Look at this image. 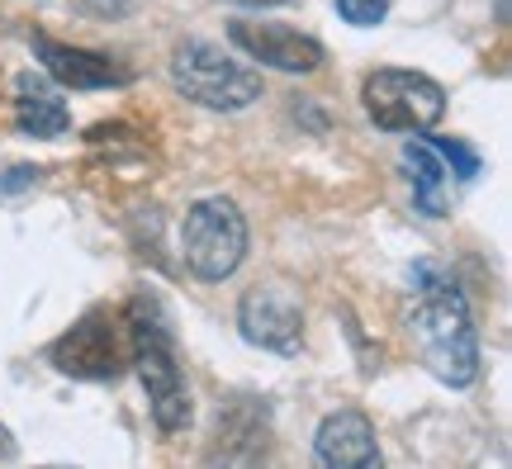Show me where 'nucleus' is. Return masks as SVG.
<instances>
[{
  "label": "nucleus",
  "instance_id": "f257e3e1",
  "mask_svg": "<svg viewBox=\"0 0 512 469\" xmlns=\"http://www.w3.org/2000/svg\"><path fill=\"white\" fill-rule=\"evenodd\" d=\"M418 299L408 308V337L418 346L422 370L451 389L479 379V332L470 323V304L437 266H418Z\"/></svg>",
  "mask_w": 512,
  "mask_h": 469
},
{
  "label": "nucleus",
  "instance_id": "f03ea898",
  "mask_svg": "<svg viewBox=\"0 0 512 469\" xmlns=\"http://www.w3.org/2000/svg\"><path fill=\"white\" fill-rule=\"evenodd\" d=\"M124 327H128V361L138 370L147 389V408L157 417L162 432H185L190 417H195V403H190V389H185L181 361H176V337L166 327L162 308L152 299H133L124 308Z\"/></svg>",
  "mask_w": 512,
  "mask_h": 469
},
{
  "label": "nucleus",
  "instance_id": "7ed1b4c3",
  "mask_svg": "<svg viewBox=\"0 0 512 469\" xmlns=\"http://www.w3.org/2000/svg\"><path fill=\"white\" fill-rule=\"evenodd\" d=\"M171 86H176L190 105L233 114V109H247L256 95H261V72L233 62L219 43L185 38L181 48H176V57H171Z\"/></svg>",
  "mask_w": 512,
  "mask_h": 469
},
{
  "label": "nucleus",
  "instance_id": "20e7f679",
  "mask_svg": "<svg viewBox=\"0 0 512 469\" xmlns=\"http://www.w3.org/2000/svg\"><path fill=\"white\" fill-rule=\"evenodd\" d=\"M181 256L190 275L200 280H228L247 256V218L228 195H209L190 204L181 228Z\"/></svg>",
  "mask_w": 512,
  "mask_h": 469
},
{
  "label": "nucleus",
  "instance_id": "39448f33",
  "mask_svg": "<svg viewBox=\"0 0 512 469\" xmlns=\"http://www.w3.org/2000/svg\"><path fill=\"white\" fill-rule=\"evenodd\" d=\"M361 105L384 133H427L446 114V91L427 72L408 67H380L361 86Z\"/></svg>",
  "mask_w": 512,
  "mask_h": 469
},
{
  "label": "nucleus",
  "instance_id": "423d86ee",
  "mask_svg": "<svg viewBox=\"0 0 512 469\" xmlns=\"http://www.w3.org/2000/svg\"><path fill=\"white\" fill-rule=\"evenodd\" d=\"M128 327L124 313L91 308L81 323H72L53 342V365L72 379H114L128 365Z\"/></svg>",
  "mask_w": 512,
  "mask_h": 469
},
{
  "label": "nucleus",
  "instance_id": "0eeeda50",
  "mask_svg": "<svg viewBox=\"0 0 512 469\" xmlns=\"http://www.w3.org/2000/svg\"><path fill=\"white\" fill-rule=\"evenodd\" d=\"M238 332L261 351L294 356L304 346V308L285 285H256L238 304Z\"/></svg>",
  "mask_w": 512,
  "mask_h": 469
},
{
  "label": "nucleus",
  "instance_id": "6e6552de",
  "mask_svg": "<svg viewBox=\"0 0 512 469\" xmlns=\"http://www.w3.org/2000/svg\"><path fill=\"white\" fill-rule=\"evenodd\" d=\"M228 38H233V48H242L247 57H256L261 67H275V72L309 76L323 67V43L290 29V24H275V19H233Z\"/></svg>",
  "mask_w": 512,
  "mask_h": 469
},
{
  "label": "nucleus",
  "instance_id": "1a4fd4ad",
  "mask_svg": "<svg viewBox=\"0 0 512 469\" xmlns=\"http://www.w3.org/2000/svg\"><path fill=\"white\" fill-rule=\"evenodd\" d=\"M34 57L43 62V72L53 76L67 91H110V86H128L133 67L119 62L114 53H95V48H72L57 43L53 34H34Z\"/></svg>",
  "mask_w": 512,
  "mask_h": 469
},
{
  "label": "nucleus",
  "instance_id": "9d476101",
  "mask_svg": "<svg viewBox=\"0 0 512 469\" xmlns=\"http://www.w3.org/2000/svg\"><path fill=\"white\" fill-rule=\"evenodd\" d=\"M313 455L328 469H380V446H375L370 417L356 408L323 417V427L313 436Z\"/></svg>",
  "mask_w": 512,
  "mask_h": 469
},
{
  "label": "nucleus",
  "instance_id": "9b49d317",
  "mask_svg": "<svg viewBox=\"0 0 512 469\" xmlns=\"http://www.w3.org/2000/svg\"><path fill=\"white\" fill-rule=\"evenodd\" d=\"M15 124L24 138H62L72 128V109L67 100L38 81V76H19V95H15Z\"/></svg>",
  "mask_w": 512,
  "mask_h": 469
},
{
  "label": "nucleus",
  "instance_id": "f8f14e48",
  "mask_svg": "<svg viewBox=\"0 0 512 469\" xmlns=\"http://www.w3.org/2000/svg\"><path fill=\"white\" fill-rule=\"evenodd\" d=\"M403 166H408V181H413V195H418L422 214H446L441 209V190L451 181V171L441 162V152L432 143H408L403 147Z\"/></svg>",
  "mask_w": 512,
  "mask_h": 469
},
{
  "label": "nucleus",
  "instance_id": "ddd939ff",
  "mask_svg": "<svg viewBox=\"0 0 512 469\" xmlns=\"http://www.w3.org/2000/svg\"><path fill=\"white\" fill-rule=\"evenodd\" d=\"M427 143H432V147L441 152V162H451V166H456V176H460V181H470V176L479 171L475 147H465L460 138H427Z\"/></svg>",
  "mask_w": 512,
  "mask_h": 469
},
{
  "label": "nucleus",
  "instance_id": "4468645a",
  "mask_svg": "<svg viewBox=\"0 0 512 469\" xmlns=\"http://www.w3.org/2000/svg\"><path fill=\"white\" fill-rule=\"evenodd\" d=\"M337 15L356 24V29H375L389 15V0H337Z\"/></svg>",
  "mask_w": 512,
  "mask_h": 469
},
{
  "label": "nucleus",
  "instance_id": "2eb2a0df",
  "mask_svg": "<svg viewBox=\"0 0 512 469\" xmlns=\"http://www.w3.org/2000/svg\"><path fill=\"white\" fill-rule=\"evenodd\" d=\"M72 10H81L86 19H119L133 10V0H72Z\"/></svg>",
  "mask_w": 512,
  "mask_h": 469
},
{
  "label": "nucleus",
  "instance_id": "dca6fc26",
  "mask_svg": "<svg viewBox=\"0 0 512 469\" xmlns=\"http://www.w3.org/2000/svg\"><path fill=\"white\" fill-rule=\"evenodd\" d=\"M38 181V166H10V176H0V195H15L24 185Z\"/></svg>",
  "mask_w": 512,
  "mask_h": 469
},
{
  "label": "nucleus",
  "instance_id": "f3484780",
  "mask_svg": "<svg viewBox=\"0 0 512 469\" xmlns=\"http://www.w3.org/2000/svg\"><path fill=\"white\" fill-rule=\"evenodd\" d=\"M10 455H15V441H10V432L0 427V460H10Z\"/></svg>",
  "mask_w": 512,
  "mask_h": 469
},
{
  "label": "nucleus",
  "instance_id": "a211bd4d",
  "mask_svg": "<svg viewBox=\"0 0 512 469\" xmlns=\"http://www.w3.org/2000/svg\"><path fill=\"white\" fill-rule=\"evenodd\" d=\"M238 5H285V0H238Z\"/></svg>",
  "mask_w": 512,
  "mask_h": 469
}]
</instances>
